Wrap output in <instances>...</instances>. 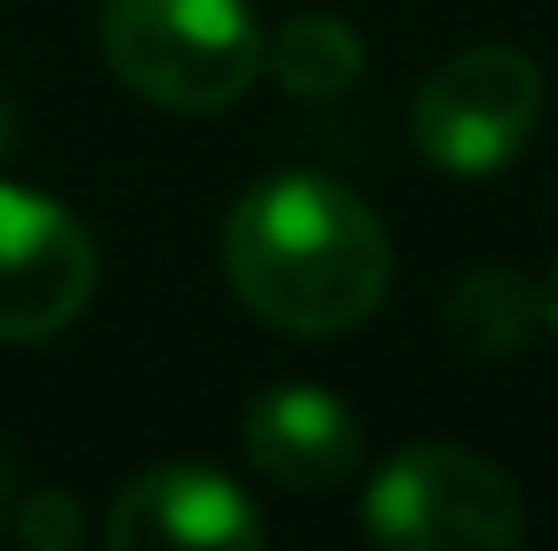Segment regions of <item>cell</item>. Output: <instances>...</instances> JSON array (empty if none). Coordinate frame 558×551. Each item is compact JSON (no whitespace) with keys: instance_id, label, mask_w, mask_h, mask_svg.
<instances>
[{"instance_id":"cell-7","label":"cell","mask_w":558,"mask_h":551,"mask_svg":"<svg viewBox=\"0 0 558 551\" xmlns=\"http://www.w3.org/2000/svg\"><path fill=\"white\" fill-rule=\"evenodd\" d=\"M241 448L267 480L292 493H325L357 474L364 421L318 383H274L241 415Z\"/></svg>"},{"instance_id":"cell-1","label":"cell","mask_w":558,"mask_h":551,"mask_svg":"<svg viewBox=\"0 0 558 551\" xmlns=\"http://www.w3.org/2000/svg\"><path fill=\"white\" fill-rule=\"evenodd\" d=\"M221 267L234 298L267 325L331 338L384 305L390 234L331 175H274L228 215Z\"/></svg>"},{"instance_id":"cell-6","label":"cell","mask_w":558,"mask_h":551,"mask_svg":"<svg viewBox=\"0 0 558 551\" xmlns=\"http://www.w3.org/2000/svg\"><path fill=\"white\" fill-rule=\"evenodd\" d=\"M105 539L118 551H149V546L247 551L267 539V526H260L254 500L234 480H221L215 467H149L111 500Z\"/></svg>"},{"instance_id":"cell-10","label":"cell","mask_w":558,"mask_h":551,"mask_svg":"<svg viewBox=\"0 0 558 551\" xmlns=\"http://www.w3.org/2000/svg\"><path fill=\"white\" fill-rule=\"evenodd\" d=\"M13 526H20V539L33 551H72L78 546V506H72V493H59V487H46V493H26L20 500V513H13Z\"/></svg>"},{"instance_id":"cell-5","label":"cell","mask_w":558,"mask_h":551,"mask_svg":"<svg viewBox=\"0 0 558 551\" xmlns=\"http://www.w3.org/2000/svg\"><path fill=\"white\" fill-rule=\"evenodd\" d=\"M98 285V247L72 208L0 182V344L65 331Z\"/></svg>"},{"instance_id":"cell-13","label":"cell","mask_w":558,"mask_h":551,"mask_svg":"<svg viewBox=\"0 0 558 551\" xmlns=\"http://www.w3.org/2000/svg\"><path fill=\"white\" fill-rule=\"evenodd\" d=\"M546 325H558V267H553V285H546Z\"/></svg>"},{"instance_id":"cell-11","label":"cell","mask_w":558,"mask_h":551,"mask_svg":"<svg viewBox=\"0 0 558 551\" xmlns=\"http://www.w3.org/2000/svg\"><path fill=\"white\" fill-rule=\"evenodd\" d=\"M13 143H20V118H13V105L0 98V162L13 156Z\"/></svg>"},{"instance_id":"cell-12","label":"cell","mask_w":558,"mask_h":551,"mask_svg":"<svg viewBox=\"0 0 558 551\" xmlns=\"http://www.w3.org/2000/svg\"><path fill=\"white\" fill-rule=\"evenodd\" d=\"M13 500H20V487H13V461L0 454V526H7V513H13Z\"/></svg>"},{"instance_id":"cell-3","label":"cell","mask_w":558,"mask_h":551,"mask_svg":"<svg viewBox=\"0 0 558 551\" xmlns=\"http://www.w3.org/2000/svg\"><path fill=\"white\" fill-rule=\"evenodd\" d=\"M364 526L371 539L403 551H507L520 546L526 513L520 493L500 467L454 441H422L403 448L364 493Z\"/></svg>"},{"instance_id":"cell-2","label":"cell","mask_w":558,"mask_h":551,"mask_svg":"<svg viewBox=\"0 0 558 551\" xmlns=\"http://www.w3.org/2000/svg\"><path fill=\"white\" fill-rule=\"evenodd\" d=\"M98 39L111 72L162 111H221L267 65L247 0H105Z\"/></svg>"},{"instance_id":"cell-4","label":"cell","mask_w":558,"mask_h":551,"mask_svg":"<svg viewBox=\"0 0 558 551\" xmlns=\"http://www.w3.org/2000/svg\"><path fill=\"white\" fill-rule=\"evenodd\" d=\"M546 111V78L513 46H468L435 65L416 91V149L448 175H487L513 162Z\"/></svg>"},{"instance_id":"cell-8","label":"cell","mask_w":558,"mask_h":551,"mask_svg":"<svg viewBox=\"0 0 558 551\" xmlns=\"http://www.w3.org/2000/svg\"><path fill=\"white\" fill-rule=\"evenodd\" d=\"M441 331L468 357H513L546 331V292L526 273L481 267V273H468L454 285V298L441 311Z\"/></svg>"},{"instance_id":"cell-9","label":"cell","mask_w":558,"mask_h":551,"mask_svg":"<svg viewBox=\"0 0 558 551\" xmlns=\"http://www.w3.org/2000/svg\"><path fill=\"white\" fill-rule=\"evenodd\" d=\"M267 65H274V78L292 98H338L364 72V39L338 13H299L267 46Z\"/></svg>"}]
</instances>
